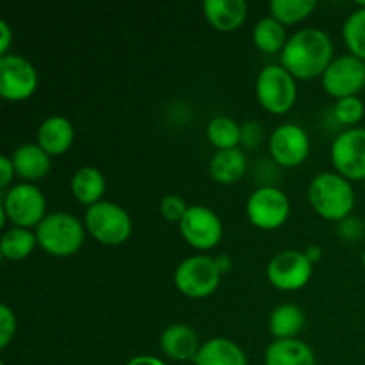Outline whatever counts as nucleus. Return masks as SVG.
<instances>
[{
	"label": "nucleus",
	"instance_id": "15",
	"mask_svg": "<svg viewBox=\"0 0 365 365\" xmlns=\"http://www.w3.org/2000/svg\"><path fill=\"white\" fill-rule=\"evenodd\" d=\"M264 365H316L312 348L298 339H277L266 349Z\"/></svg>",
	"mask_w": 365,
	"mask_h": 365
},
{
	"label": "nucleus",
	"instance_id": "3",
	"mask_svg": "<svg viewBox=\"0 0 365 365\" xmlns=\"http://www.w3.org/2000/svg\"><path fill=\"white\" fill-rule=\"evenodd\" d=\"M38 245L45 252L66 257L77 252L84 242V228L75 216L68 212H52L36 228Z\"/></svg>",
	"mask_w": 365,
	"mask_h": 365
},
{
	"label": "nucleus",
	"instance_id": "23",
	"mask_svg": "<svg viewBox=\"0 0 365 365\" xmlns=\"http://www.w3.org/2000/svg\"><path fill=\"white\" fill-rule=\"evenodd\" d=\"M303 323H305L303 310L292 303H284L271 314L269 331L277 339H294V335L303 328Z\"/></svg>",
	"mask_w": 365,
	"mask_h": 365
},
{
	"label": "nucleus",
	"instance_id": "34",
	"mask_svg": "<svg viewBox=\"0 0 365 365\" xmlns=\"http://www.w3.org/2000/svg\"><path fill=\"white\" fill-rule=\"evenodd\" d=\"M0 166H2V178H0V185H2V189H6L7 185H9L11 178H13V173L16 170H14V164H13V159H9L7 155H2L0 157Z\"/></svg>",
	"mask_w": 365,
	"mask_h": 365
},
{
	"label": "nucleus",
	"instance_id": "38",
	"mask_svg": "<svg viewBox=\"0 0 365 365\" xmlns=\"http://www.w3.org/2000/svg\"><path fill=\"white\" fill-rule=\"evenodd\" d=\"M305 255L309 257V260L310 262H316V260H319L321 259V248L317 245H312V246H309V248L305 250Z\"/></svg>",
	"mask_w": 365,
	"mask_h": 365
},
{
	"label": "nucleus",
	"instance_id": "6",
	"mask_svg": "<svg viewBox=\"0 0 365 365\" xmlns=\"http://www.w3.org/2000/svg\"><path fill=\"white\" fill-rule=\"evenodd\" d=\"M221 273L214 259L205 255H195L180 262L175 271V284L189 298H203L214 292L220 285Z\"/></svg>",
	"mask_w": 365,
	"mask_h": 365
},
{
	"label": "nucleus",
	"instance_id": "10",
	"mask_svg": "<svg viewBox=\"0 0 365 365\" xmlns=\"http://www.w3.org/2000/svg\"><path fill=\"white\" fill-rule=\"evenodd\" d=\"M323 86L337 98L356 96L365 86V63L353 53L337 57L323 73Z\"/></svg>",
	"mask_w": 365,
	"mask_h": 365
},
{
	"label": "nucleus",
	"instance_id": "11",
	"mask_svg": "<svg viewBox=\"0 0 365 365\" xmlns=\"http://www.w3.org/2000/svg\"><path fill=\"white\" fill-rule=\"evenodd\" d=\"M178 227L185 241L198 250L212 248L223 235V225L217 214L203 205L189 207Z\"/></svg>",
	"mask_w": 365,
	"mask_h": 365
},
{
	"label": "nucleus",
	"instance_id": "8",
	"mask_svg": "<svg viewBox=\"0 0 365 365\" xmlns=\"http://www.w3.org/2000/svg\"><path fill=\"white\" fill-rule=\"evenodd\" d=\"M248 217L255 227L271 230L277 228L287 220L289 216V198L282 189L274 185H262L255 189L248 198Z\"/></svg>",
	"mask_w": 365,
	"mask_h": 365
},
{
	"label": "nucleus",
	"instance_id": "7",
	"mask_svg": "<svg viewBox=\"0 0 365 365\" xmlns=\"http://www.w3.org/2000/svg\"><path fill=\"white\" fill-rule=\"evenodd\" d=\"M45 195L36 185L18 184L4 192L2 209L16 227H38L45 220Z\"/></svg>",
	"mask_w": 365,
	"mask_h": 365
},
{
	"label": "nucleus",
	"instance_id": "18",
	"mask_svg": "<svg viewBox=\"0 0 365 365\" xmlns=\"http://www.w3.org/2000/svg\"><path fill=\"white\" fill-rule=\"evenodd\" d=\"M196 365H248L246 355L234 341L216 337L200 348L195 359Z\"/></svg>",
	"mask_w": 365,
	"mask_h": 365
},
{
	"label": "nucleus",
	"instance_id": "22",
	"mask_svg": "<svg viewBox=\"0 0 365 365\" xmlns=\"http://www.w3.org/2000/svg\"><path fill=\"white\" fill-rule=\"evenodd\" d=\"M246 171V157L239 148L220 150L210 160V175L221 184L237 182Z\"/></svg>",
	"mask_w": 365,
	"mask_h": 365
},
{
	"label": "nucleus",
	"instance_id": "40",
	"mask_svg": "<svg viewBox=\"0 0 365 365\" xmlns=\"http://www.w3.org/2000/svg\"><path fill=\"white\" fill-rule=\"evenodd\" d=\"M0 365H6V364H4V362H2V364H0Z\"/></svg>",
	"mask_w": 365,
	"mask_h": 365
},
{
	"label": "nucleus",
	"instance_id": "33",
	"mask_svg": "<svg viewBox=\"0 0 365 365\" xmlns=\"http://www.w3.org/2000/svg\"><path fill=\"white\" fill-rule=\"evenodd\" d=\"M341 232L344 237L348 239H355V237H360V234H362V223H360L359 220H355V217H346V220H342L341 223Z\"/></svg>",
	"mask_w": 365,
	"mask_h": 365
},
{
	"label": "nucleus",
	"instance_id": "26",
	"mask_svg": "<svg viewBox=\"0 0 365 365\" xmlns=\"http://www.w3.org/2000/svg\"><path fill=\"white\" fill-rule=\"evenodd\" d=\"M207 135L216 148H237V145L241 143V127L232 118L217 116L210 120L209 127H207Z\"/></svg>",
	"mask_w": 365,
	"mask_h": 365
},
{
	"label": "nucleus",
	"instance_id": "37",
	"mask_svg": "<svg viewBox=\"0 0 365 365\" xmlns=\"http://www.w3.org/2000/svg\"><path fill=\"white\" fill-rule=\"evenodd\" d=\"M214 262H216L217 271H220L221 274L228 273V271H230V267H232V260L228 259L227 255H217L216 259H214Z\"/></svg>",
	"mask_w": 365,
	"mask_h": 365
},
{
	"label": "nucleus",
	"instance_id": "21",
	"mask_svg": "<svg viewBox=\"0 0 365 365\" xmlns=\"http://www.w3.org/2000/svg\"><path fill=\"white\" fill-rule=\"evenodd\" d=\"M71 191L75 198L84 205H95L100 202L103 191H106V180L102 171L93 166H84L75 171L71 178Z\"/></svg>",
	"mask_w": 365,
	"mask_h": 365
},
{
	"label": "nucleus",
	"instance_id": "27",
	"mask_svg": "<svg viewBox=\"0 0 365 365\" xmlns=\"http://www.w3.org/2000/svg\"><path fill=\"white\" fill-rule=\"evenodd\" d=\"M342 36L353 56L365 61V2L349 14L342 27Z\"/></svg>",
	"mask_w": 365,
	"mask_h": 365
},
{
	"label": "nucleus",
	"instance_id": "36",
	"mask_svg": "<svg viewBox=\"0 0 365 365\" xmlns=\"http://www.w3.org/2000/svg\"><path fill=\"white\" fill-rule=\"evenodd\" d=\"M127 365H166L163 360L155 359V356H150V355H139L134 356L132 360H128Z\"/></svg>",
	"mask_w": 365,
	"mask_h": 365
},
{
	"label": "nucleus",
	"instance_id": "28",
	"mask_svg": "<svg viewBox=\"0 0 365 365\" xmlns=\"http://www.w3.org/2000/svg\"><path fill=\"white\" fill-rule=\"evenodd\" d=\"M269 9L282 24H294L303 20L316 9L314 0H271Z\"/></svg>",
	"mask_w": 365,
	"mask_h": 365
},
{
	"label": "nucleus",
	"instance_id": "2",
	"mask_svg": "<svg viewBox=\"0 0 365 365\" xmlns=\"http://www.w3.org/2000/svg\"><path fill=\"white\" fill-rule=\"evenodd\" d=\"M309 200L323 217L342 221L355 207V191L341 173L324 171L310 182Z\"/></svg>",
	"mask_w": 365,
	"mask_h": 365
},
{
	"label": "nucleus",
	"instance_id": "14",
	"mask_svg": "<svg viewBox=\"0 0 365 365\" xmlns=\"http://www.w3.org/2000/svg\"><path fill=\"white\" fill-rule=\"evenodd\" d=\"M309 135L296 123L280 125L271 134V155L282 166H296L303 163L309 153Z\"/></svg>",
	"mask_w": 365,
	"mask_h": 365
},
{
	"label": "nucleus",
	"instance_id": "20",
	"mask_svg": "<svg viewBox=\"0 0 365 365\" xmlns=\"http://www.w3.org/2000/svg\"><path fill=\"white\" fill-rule=\"evenodd\" d=\"M13 164L18 175L29 180L43 178L50 171V157L45 150L34 143H27L14 150Z\"/></svg>",
	"mask_w": 365,
	"mask_h": 365
},
{
	"label": "nucleus",
	"instance_id": "1",
	"mask_svg": "<svg viewBox=\"0 0 365 365\" xmlns=\"http://www.w3.org/2000/svg\"><path fill=\"white\" fill-rule=\"evenodd\" d=\"M334 45L330 36L321 29H302L285 43L282 50V63L292 77L312 78L323 75L330 66Z\"/></svg>",
	"mask_w": 365,
	"mask_h": 365
},
{
	"label": "nucleus",
	"instance_id": "41",
	"mask_svg": "<svg viewBox=\"0 0 365 365\" xmlns=\"http://www.w3.org/2000/svg\"><path fill=\"white\" fill-rule=\"evenodd\" d=\"M364 182H365V180H364Z\"/></svg>",
	"mask_w": 365,
	"mask_h": 365
},
{
	"label": "nucleus",
	"instance_id": "4",
	"mask_svg": "<svg viewBox=\"0 0 365 365\" xmlns=\"http://www.w3.org/2000/svg\"><path fill=\"white\" fill-rule=\"evenodd\" d=\"M89 234L102 245L116 246L127 241L132 232V221L123 207L113 202H98L86 212Z\"/></svg>",
	"mask_w": 365,
	"mask_h": 365
},
{
	"label": "nucleus",
	"instance_id": "25",
	"mask_svg": "<svg viewBox=\"0 0 365 365\" xmlns=\"http://www.w3.org/2000/svg\"><path fill=\"white\" fill-rule=\"evenodd\" d=\"M36 242H38L36 234H32L27 228L14 227L9 228V230L2 235L0 250H2V255L6 257V259L21 260L34 250Z\"/></svg>",
	"mask_w": 365,
	"mask_h": 365
},
{
	"label": "nucleus",
	"instance_id": "13",
	"mask_svg": "<svg viewBox=\"0 0 365 365\" xmlns=\"http://www.w3.org/2000/svg\"><path fill=\"white\" fill-rule=\"evenodd\" d=\"M312 274V262L302 252L287 250L277 253L267 266V278L274 287L282 291H296L302 289Z\"/></svg>",
	"mask_w": 365,
	"mask_h": 365
},
{
	"label": "nucleus",
	"instance_id": "5",
	"mask_svg": "<svg viewBox=\"0 0 365 365\" xmlns=\"http://www.w3.org/2000/svg\"><path fill=\"white\" fill-rule=\"evenodd\" d=\"M257 96L259 102L271 113H285L291 109L296 100L294 77L284 66L278 64L266 66L257 78Z\"/></svg>",
	"mask_w": 365,
	"mask_h": 365
},
{
	"label": "nucleus",
	"instance_id": "19",
	"mask_svg": "<svg viewBox=\"0 0 365 365\" xmlns=\"http://www.w3.org/2000/svg\"><path fill=\"white\" fill-rule=\"evenodd\" d=\"M205 16L217 31H234L245 21V0H205L203 2Z\"/></svg>",
	"mask_w": 365,
	"mask_h": 365
},
{
	"label": "nucleus",
	"instance_id": "32",
	"mask_svg": "<svg viewBox=\"0 0 365 365\" xmlns=\"http://www.w3.org/2000/svg\"><path fill=\"white\" fill-rule=\"evenodd\" d=\"M262 139H264V130L259 123H255V121H250V123L242 125L241 127V141L245 143L246 146H250V148L260 145Z\"/></svg>",
	"mask_w": 365,
	"mask_h": 365
},
{
	"label": "nucleus",
	"instance_id": "31",
	"mask_svg": "<svg viewBox=\"0 0 365 365\" xmlns=\"http://www.w3.org/2000/svg\"><path fill=\"white\" fill-rule=\"evenodd\" d=\"M16 331V317L7 305L0 307V348L6 349Z\"/></svg>",
	"mask_w": 365,
	"mask_h": 365
},
{
	"label": "nucleus",
	"instance_id": "24",
	"mask_svg": "<svg viewBox=\"0 0 365 365\" xmlns=\"http://www.w3.org/2000/svg\"><path fill=\"white\" fill-rule=\"evenodd\" d=\"M253 41L257 48L262 52L273 53L277 50H284L285 46V29L282 21H278L274 16H266L255 25L253 29Z\"/></svg>",
	"mask_w": 365,
	"mask_h": 365
},
{
	"label": "nucleus",
	"instance_id": "35",
	"mask_svg": "<svg viewBox=\"0 0 365 365\" xmlns=\"http://www.w3.org/2000/svg\"><path fill=\"white\" fill-rule=\"evenodd\" d=\"M11 43V29L6 21H0V53L7 56V48Z\"/></svg>",
	"mask_w": 365,
	"mask_h": 365
},
{
	"label": "nucleus",
	"instance_id": "9",
	"mask_svg": "<svg viewBox=\"0 0 365 365\" xmlns=\"http://www.w3.org/2000/svg\"><path fill=\"white\" fill-rule=\"evenodd\" d=\"M331 160L344 178L365 180V128L342 130L331 143Z\"/></svg>",
	"mask_w": 365,
	"mask_h": 365
},
{
	"label": "nucleus",
	"instance_id": "39",
	"mask_svg": "<svg viewBox=\"0 0 365 365\" xmlns=\"http://www.w3.org/2000/svg\"><path fill=\"white\" fill-rule=\"evenodd\" d=\"M362 262H364V266H365V250H364V255H362Z\"/></svg>",
	"mask_w": 365,
	"mask_h": 365
},
{
	"label": "nucleus",
	"instance_id": "17",
	"mask_svg": "<svg viewBox=\"0 0 365 365\" xmlns=\"http://www.w3.org/2000/svg\"><path fill=\"white\" fill-rule=\"evenodd\" d=\"M73 141V125L64 116H50L38 130V145L48 155H59L66 152Z\"/></svg>",
	"mask_w": 365,
	"mask_h": 365
},
{
	"label": "nucleus",
	"instance_id": "30",
	"mask_svg": "<svg viewBox=\"0 0 365 365\" xmlns=\"http://www.w3.org/2000/svg\"><path fill=\"white\" fill-rule=\"evenodd\" d=\"M187 209L189 207L185 205L184 200L177 195L164 196L163 202H160V212H163V216L166 217L168 221H178V223H180V220L184 217V214L187 212Z\"/></svg>",
	"mask_w": 365,
	"mask_h": 365
},
{
	"label": "nucleus",
	"instance_id": "29",
	"mask_svg": "<svg viewBox=\"0 0 365 365\" xmlns=\"http://www.w3.org/2000/svg\"><path fill=\"white\" fill-rule=\"evenodd\" d=\"M364 110V102L359 96H344V98H339L334 107L335 118L344 125H353L362 120Z\"/></svg>",
	"mask_w": 365,
	"mask_h": 365
},
{
	"label": "nucleus",
	"instance_id": "12",
	"mask_svg": "<svg viewBox=\"0 0 365 365\" xmlns=\"http://www.w3.org/2000/svg\"><path fill=\"white\" fill-rule=\"evenodd\" d=\"M38 75L25 57L7 53L0 57V93L7 100H25L34 93Z\"/></svg>",
	"mask_w": 365,
	"mask_h": 365
},
{
	"label": "nucleus",
	"instance_id": "16",
	"mask_svg": "<svg viewBox=\"0 0 365 365\" xmlns=\"http://www.w3.org/2000/svg\"><path fill=\"white\" fill-rule=\"evenodd\" d=\"M160 348L168 356L175 360H195L200 351L198 337L195 330L187 324H170L163 331L160 337Z\"/></svg>",
	"mask_w": 365,
	"mask_h": 365
}]
</instances>
